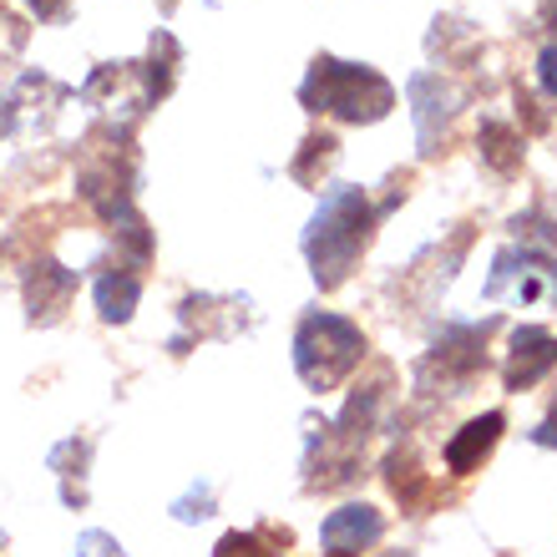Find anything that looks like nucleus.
<instances>
[{
    "mask_svg": "<svg viewBox=\"0 0 557 557\" xmlns=\"http://www.w3.org/2000/svg\"><path fill=\"white\" fill-rule=\"evenodd\" d=\"M375 203H370L366 188H330L314 208V219L305 228V259H309V274L320 289H339L350 278L355 259L366 253L370 234H375Z\"/></svg>",
    "mask_w": 557,
    "mask_h": 557,
    "instance_id": "obj_1",
    "label": "nucleus"
},
{
    "mask_svg": "<svg viewBox=\"0 0 557 557\" xmlns=\"http://www.w3.org/2000/svg\"><path fill=\"white\" fill-rule=\"evenodd\" d=\"M299 102L309 112H330L339 122H381L396 107V87L385 82L375 66H355L339 57H314Z\"/></svg>",
    "mask_w": 557,
    "mask_h": 557,
    "instance_id": "obj_2",
    "label": "nucleus"
},
{
    "mask_svg": "<svg viewBox=\"0 0 557 557\" xmlns=\"http://www.w3.org/2000/svg\"><path fill=\"white\" fill-rule=\"evenodd\" d=\"M366 360V335L360 324H350L345 314H330V309H314L299 320L294 330V370L309 391H335L339 381H350V370Z\"/></svg>",
    "mask_w": 557,
    "mask_h": 557,
    "instance_id": "obj_3",
    "label": "nucleus"
},
{
    "mask_svg": "<svg viewBox=\"0 0 557 557\" xmlns=\"http://www.w3.org/2000/svg\"><path fill=\"white\" fill-rule=\"evenodd\" d=\"M502 330L497 314H486V320H456V324H441L436 345L425 350V360L416 366V385L431 391V396H467L476 375L486 370V339Z\"/></svg>",
    "mask_w": 557,
    "mask_h": 557,
    "instance_id": "obj_4",
    "label": "nucleus"
},
{
    "mask_svg": "<svg viewBox=\"0 0 557 557\" xmlns=\"http://www.w3.org/2000/svg\"><path fill=\"white\" fill-rule=\"evenodd\" d=\"M486 299L502 305H543L557 309V259L537 249H502L482 284Z\"/></svg>",
    "mask_w": 557,
    "mask_h": 557,
    "instance_id": "obj_5",
    "label": "nucleus"
},
{
    "mask_svg": "<svg viewBox=\"0 0 557 557\" xmlns=\"http://www.w3.org/2000/svg\"><path fill=\"white\" fill-rule=\"evenodd\" d=\"M456 102L461 91L451 82H441L436 72H416L411 76V107H416V133H421V158H436L441 152V137L451 127L456 117Z\"/></svg>",
    "mask_w": 557,
    "mask_h": 557,
    "instance_id": "obj_6",
    "label": "nucleus"
},
{
    "mask_svg": "<svg viewBox=\"0 0 557 557\" xmlns=\"http://www.w3.org/2000/svg\"><path fill=\"white\" fill-rule=\"evenodd\" d=\"M557 366V339L537 324H522L512 330V345H507V360H502V385L507 391H532L547 370Z\"/></svg>",
    "mask_w": 557,
    "mask_h": 557,
    "instance_id": "obj_7",
    "label": "nucleus"
},
{
    "mask_svg": "<svg viewBox=\"0 0 557 557\" xmlns=\"http://www.w3.org/2000/svg\"><path fill=\"white\" fill-rule=\"evenodd\" d=\"M82 274L76 269H61L57 259H36L26 274V320L30 324H57L72 305Z\"/></svg>",
    "mask_w": 557,
    "mask_h": 557,
    "instance_id": "obj_8",
    "label": "nucleus"
},
{
    "mask_svg": "<svg viewBox=\"0 0 557 557\" xmlns=\"http://www.w3.org/2000/svg\"><path fill=\"white\" fill-rule=\"evenodd\" d=\"M467 244H471V228H461L451 244H436V249H425L421 259H416V264L400 274V289L416 294V305H431V299H436V294L456 278V264L467 259Z\"/></svg>",
    "mask_w": 557,
    "mask_h": 557,
    "instance_id": "obj_9",
    "label": "nucleus"
},
{
    "mask_svg": "<svg viewBox=\"0 0 557 557\" xmlns=\"http://www.w3.org/2000/svg\"><path fill=\"white\" fill-rule=\"evenodd\" d=\"M502 431H507V416L502 411H486V416H476V421H467L451 441H446V471H451V476L482 471V461L497 451Z\"/></svg>",
    "mask_w": 557,
    "mask_h": 557,
    "instance_id": "obj_10",
    "label": "nucleus"
},
{
    "mask_svg": "<svg viewBox=\"0 0 557 557\" xmlns=\"http://www.w3.org/2000/svg\"><path fill=\"white\" fill-rule=\"evenodd\" d=\"M324 547L330 553H366V547H375L385 537V517L375 512V507H366V502H350V507H339V512L324 517L320 528Z\"/></svg>",
    "mask_w": 557,
    "mask_h": 557,
    "instance_id": "obj_11",
    "label": "nucleus"
},
{
    "mask_svg": "<svg viewBox=\"0 0 557 557\" xmlns=\"http://www.w3.org/2000/svg\"><path fill=\"white\" fill-rule=\"evenodd\" d=\"M385 486L396 492L400 512H431L436 507V482L421 471V456H416V446H396V451L385 456Z\"/></svg>",
    "mask_w": 557,
    "mask_h": 557,
    "instance_id": "obj_12",
    "label": "nucleus"
},
{
    "mask_svg": "<svg viewBox=\"0 0 557 557\" xmlns=\"http://www.w3.org/2000/svg\"><path fill=\"white\" fill-rule=\"evenodd\" d=\"M87 467H91V441L66 436L51 451V471L61 476V502L66 507H87Z\"/></svg>",
    "mask_w": 557,
    "mask_h": 557,
    "instance_id": "obj_13",
    "label": "nucleus"
},
{
    "mask_svg": "<svg viewBox=\"0 0 557 557\" xmlns=\"http://www.w3.org/2000/svg\"><path fill=\"white\" fill-rule=\"evenodd\" d=\"M137 299H143V278H137L133 269H107V274L97 278V314H102L107 324L133 320Z\"/></svg>",
    "mask_w": 557,
    "mask_h": 557,
    "instance_id": "obj_14",
    "label": "nucleus"
},
{
    "mask_svg": "<svg viewBox=\"0 0 557 557\" xmlns=\"http://www.w3.org/2000/svg\"><path fill=\"white\" fill-rule=\"evenodd\" d=\"M476 143H482V162L492 168V173L512 177L517 168H522V133H517V127H507V122L482 117V133H476Z\"/></svg>",
    "mask_w": 557,
    "mask_h": 557,
    "instance_id": "obj_15",
    "label": "nucleus"
},
{
    "mask_svg": "<svg viewBox=\"0 0 557 557\" xmlns=\"http://www.w3.org/2000/svg\"><path fill=\"white\" fill-rule=\"evenodd\" d=\"M173 76H177V41L168 30H152V46H147V61H143L147 107H158L162 97L173 91Z\"/></svg>",
    "mask_w": 557,
    "mask_h": 557,
    "instance_id": "obj_16",
    "label": "nucleus"
},
{
    "mask_svg": "<svg viewBox=\"0 0 557 557\" xmlns=\"http://www.w3.org/2000/svg\"><path fill=\"white\" fill-rule=\"evenodd\" d=\"M289 528H259V532H223L213 557H284L289 547Z\"/></svg>",
    "mask_w": 557,
    "mask_h": 557,
    "instance_id": "obj_17",
    "label": "nucleus"
},
{
    "mask_svg": "<svg viewBox=\"0 0 557 557\" xmlns=\"http://www.w3.org/2000/svg\"><path fill=\"white\" fill-rule=\"evenodd\" d=\"M339 158V137L335 133H309L305 137V152L289 162V177L294 183H305V188H314L320 183V173H330Z\"/></svg>",
    "mask_w": 557,
    "mask_h": 557,
    "instance_id": "obj_18",
    "label": "nucleus"
},
{
    "mask_svg": "<svg viewBox=\"0 0 557 557\" xmlns=\"http://www.w3.org/2000/svg\"><path fill=\"white\" fill-rule=\"evenodd\" d=\"M512 234L522 238V249L547 253L557 244V219H547L543 208H532V213H517V219H512Z\"/></svg>",
    "mask_w": 557,
    "mask_h": 557,
    "instance_id": "obj_19",
    "label": "nucleus"
},
{
    "mask_svg": "<svg viewBox=\"0 0 557 557\" xmlns=\"http://www.w3.org/2000/svg\"><path fill=\"white\" fill-rule=\"evenodd\" d=\"M173 517L177 522H203V517H213V486H193L188 497H177L173 502Z\"/></svg>",
    "mask_w": 557,
    "mask_h": 557,
    "instance_id": "obj_20",
    "label": "nucleus"
},
{
    "mask_svg": "<svg viewBox=\"0 0 557 557\" xmlns=\"http://www.w3.org/2000/svg\"><path fill=\"white\" fill-rule=\"evenodd\" d=\"M21 51H26V26H21V21L0 5V66H5V61H15Z\"/></svg>",
    "mask_w": 557,
    "mask_h": 557,
    "instance_id": "obj_21",
    "label": "nucleus"
},
{
    "mask_svg": "<svg viewBox=\"0 0 557 557\" xmlns=\"http://www.w3.org/2000/svg\"><path fill=\"white\" fill-rule=\"evenodd\" d=\"M76 557H127V553H122V543L107 537V532H82V537H76Z\"/></svg>",
    "mask_w": 557,
    "mask_h": 557,
    "instance_id": "obj_22",
    "label": "nucleus"
},
{
    "mask_svg": "<svg viewBox=\"0 0 557 557\" xmlns=\"http://www.w3.org/2000/svg\"><path fill=\"white\" fill-rule=\"evenodd\" d=\"M517 112L528 117V127H532V133H543L547 122H553V117H547V107L537 102V91H528V87H522V82H517Z\"/></svg>",
    "mask_w": 557,
    "mask_h": 557,
    "instance_id": "obj_23",
    "label": "nucleus"
},
{
    "mask_svg": "<svg viewBox=\"0 0 557 557\" xmlns=\"http://www.w3.org/2000/svg\"><path fill=\"white\" fill-rule=\"evenodd\" d=\"M537 82H543L547 97H557V41L543 46V57H537Z\"/></svg>",
    "mask_w": 557,
    "mask_h": 557,
    "instance_id": "obj_24",
    "label": "nucleus"
},
{
    "mask_svg": "<svg viewBox=\"0 0 557 557\" xmlns=\"http://www.w3.org/2000/svg\"><path fill=\"white\" fill-rule=\"evenodd\" d=\"M532 441H537V446H547V451H557V396H553V406H547V416L537 421Z\"/></svg>",
    "mask_w": 557,
    "mask_h": 557,
    "instance_id": "obj_25",
    "label": "nucleus"
},
{
    "mask_svg": "<svg viewBox=\"0 0 557 557\" xmlns=\"http://www.w3.org/2000/svg\"><path fill=\"white\" fill-rule=\"evenodd\" d=\"M30 11H36V21H66V0H30Z\"/></svg>",
    "mask_w": 557,
    "mask_h": 557,
    "instance_id": "obj_26",
    "label": "nucleus"
},
{
    "mask_svg": "<svg viewBox=\"0 0 557 557\" xmlns=\"http://www.w3.org/2000/svg\"><path fill=\"white\" fill-rule=\"evenodd\" d=\"M324 557H350V553H324Z\"/></svg>",
    "mask_w": 557,
    "mask_h": 557,
    "instance_id": "obj_27",
    "label": "nucleus"
},
{
    "mask_svg": "<svg viewBox=\"0 0 557 557\" xmlns=\"http://www.w3.org/2000/svg\"><path fill=\"white\" fill-rule=\"evenodd\" d=\"M0 553H5V532H0Z\"/></svg>",
    "mask_w": 557,
    "mask_h": 557,
    "instance_id": "obj_28",
    "label": "nucleus"
},
{
    "mask_svg": "<svg viewBox=\"0 0 557 557\" xmlns=\"http://www.w3.org/2000/svg\"><path fill=\"white\" fill-rule=\"evenodd\" d=\"M391 557H411V553H391Z\"/></svg>",
    "mask_w": 557,
    "mask_h": 557,
    "instance_id": "obj_29",
    "label": "nucleus"
},
{
    "mask_svg": "<svg viewBox=\"0 0 557 557\" xmlns=\"http://www.w3.org/2000/svg\"><path fill=\"white\" fill-rule=\"evenodd\" d=\"M162 5H173V0H162Z\"/></svg>",
    "mask_w": 557,
    "mask_h": 557,
    "instance_id": "obj_30",
    "label": "nucleus"
}]
</instances>
